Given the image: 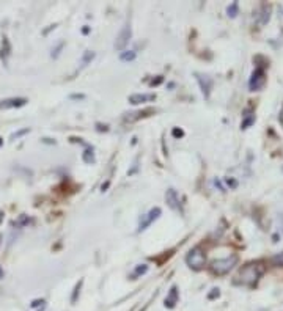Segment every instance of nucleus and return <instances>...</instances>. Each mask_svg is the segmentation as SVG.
<instances>
[{"label": "nucleus", "mask_w": 283, "mask_h": 311, "mask_svg": "<svg viewBox=\"0 0 283 311\" xmlns=\"http://www.w3.org/2000/svg\"><path fill=\"white\" fill-rule=\"evenodd\" d=\"M98 131H99V132H102V131L105 132V131H107V126L102 128V124H98Z\"/></svg>", "instance_id": "30"}, {"label": "nucleus", "mask_w": 283, "mask_h": 311, "mask_svg": "<svg viewBox=\"0 0 283 311\" xmlns=\"http://www.w3.org/2000/svg\"><path fill=\"white\" fill-rule=\"evenodd\" d=\"M82 159L85 163H93L95 162V154H93V150L92 148H86L85 153L82 154Z\"/></svg>", "instance_id": "14"}, {"label": "nucleus", "mask_w": 283, "mask_h": 311, "mask_svg": "<svg viewBox=\"0 0 283 311\" xmlns=\"http://www.w3.org/2000/svg\"><path fill=\"white\" fill-rule=\"evenodd\" d=\"M161 207H153V209H151L146 216H143L142 217V220H140V223H139V231H143V230H146V228L153 223L159 216H161Z\"/></svg>", "instance_id": "6"}, {"label": "nucleus", "mask_w": 283, "mask_h": 311, "mask_svg": "<svg viewBox=\"0 0 283 311\" xmlns=\"http://www.w3.org/2000/svg\"><path fill=\"white\" fill-rule=\"evenodd\" d=\"M161 82H162V77H159L158 80H153V82H151V85H159Z\"/></svg>", "instance_id": "29"}, {"label": "nucleus", "mask_w": 283, "mask_h": 311, "mask_svg": "<svg viewBox=\"0 0 283 311\" xmlns=\"http://www.w3.org/2000/svg\"><path fill=\"white\" fill-rule=\"evenodd\" d=\"M255 121V115H244V121H243V129H247L250 124Z\"/></svg>", "instance_id": "20"}, {"label": "nucleus", "mask_w": 283, "mask_h": 311, "mask_svg": "<svg viewBox=\"0 0 283 311\" xmlns=\"http://www.w3.org/2000/svg\"><path fill=\"white\" fill-rule=\"evenodd\" d=\"M148 272V266L146 264H140V266H137L136 267V271H134V274H133V277H140V275H143V274H146Z\"/></svg>", "instance_id": "16"}, {"label": "nucleus", "mask_w": 283, "mask_h": 311, "mask_svg": "<svg viewBox=\"0 0 283 311\" xmlns=\"http://www.w3.org/2000/svg\"><path fill=\"white\" fill-rule=\"evenodd\" d=\"M27 104V99L24 98H11V99H5L0 101V109H16V107H23Z\"/></svg>", "instance_id": "9"}, {"label": "nucleus", "mask_w": 283, "mask_h": 311, "mask_svg": "<svg viewBox=\"0 0 283 311\" xmlns=\"http://www.w3.org/2000/svg\"><path fill=\"white\" fill-rule=\"evenodd\" d=\"M165 200H167V204L171 207L173 211H181V203H180V198H178L177 190L168 189L167 194H165Z\"/></svg>", "instance_id": "8"}, {"label": "nucleus", "mask_w": 283, "mask_h": 311, "mask_svg": "<svg viewBox=\"0 0 283 311\" xmlns=\"http://www.w3.org/2000/svg\"><path fill=\"white\" fill-rule=\"evenodd\" d=\"M29 131H30L29 128H27V129H23V131H19V132L13 134V135H11V138H19L20 135H26V134H29Z\"/></svg>", "instance_id": "22"}, {"label": "nucleus", "mask_w": 283, "mask_h": 311, "mask_svg": "<svg viewBox=\"0 0 283 311\" xmlns=\"http://www.w3.org/2000/svg\"><path fill=\"white\" fill-rule=\"evenodd\" d=\"M265 84H266V74H265V69L261 68V66H258V68L253 71L252 77H250L249 87H250L252 91H258V90L263 88Z\"/></svg>", "instance_id": "4"}, {"label": "nucleus", "mask_w": 283, "mask_h": 311, "mask_svg": "<svg viewBox=\"0 0 283 311\" xmlns=\"http://www.w3.org/2000/svg\"><path fill=\"white\" fill-rule=\"evenodd\" d=\"M107 187H108V181H107L105 184H102V187H101V189H102V192H104V190H105Z\"/></svg>", "instance_id": "32"}, {"label": "nucleus", "mask_w": 283, "mask_h": 311, "mask_svg": "<svg viewBox=\"0 0 283 311\" xmlns=\"http://www.w3.org/2000/svg\"><path fill=\"white\" fill-rule=\"evenodd\" d=\"M2 220H4V212L0 211V222H2Z\"/></svg>", "instance_id": "34"}, {"label": "nucleus", "mask_w": 283, "mask_h": 311, "mask_svg": "<svg viewBox=\"0 0 283 311\" xmlns=\"http://www.w3.org/2000/svg\"><path fill=\"white\" fill-rule=\"evenodd\" d=\"M80 286H82V281H79L77 284H76V289H74V294H73V302H76V299H77V293H79V289H80Z\"/></svg>", "instance_id": "23"}, {"label": "nucleus", "mask_w": 283, "mask_h": 311, "mask_svg": "<svg viewBox=\"0 0 283 311\" xmlns=\"http://www.w3.org/2000/svg\"><path fill=\"white\" fill-rule=\"evenodd\" d=\"M171 134H173V137H183V135H184V132H183L181 129H173Z\"/></svg>", "instance_id": "25"}, {"label": "nucleus", "mask_w": 283, "mask_h": 311, "mask_svg": "<svg viewBox=\"0 0 283 311\" xmlns=\"http://www.w3.org/2000/svg\"><path fill=\"white\" fill-rule=\"evenodd\" d=\"M155 94H130L129 96V102L137 106V104H143V102H149V101H155Z\"/></svg>", "instance_id": "10"}, {"label": "nucleus", "mask_w": 283, "mask_h": 311, "mask_svg": "<svg viewBox=\"0 0 283 311\" xmlns=\"http://www.w3.org/2000/svg\"><path fill=\"white\" fill-rule=\"evenodd\" d=\"M212 291H214V293H211V294H209V299H214L215 296L219 297V289H212Z\"/></svg>", "instance_id": "28"}, {"label": "nucleus", "mask_w": 283, "mask_h": 311, "mask_svg": "<svg viewBox=\"0 0 283 311\" xmlns=\"http://www.w3.org/2000/svg\"><path fill=\"white\" fill-rule=\"evenodd\" d=\"M2 58H5L7 60V57L10 55V43H8V39L7 38H4V43H2Z\"/></svg>", "instance_id": "17"}, {"label": "nucleus", "mask_w": 283, "mask_h": 311, "mask_svg": "<svg viewBox=\"0 0 283 311\" xmlns=\"http://www.w3.org/2000/svg\"><path fill=\"white\" fill-rule=\"evenodd\" d=\"M186 262L190 269L193 271H202L206 264V256H205V252L202 250L200 247H195L189 252V255L186 256Z\"/></svg>", "instance_id": "2"}, {"label": "nucleus", "mask_w": 283, "mask_h": 311, "mask_svg": "<svg viewBox=\"0 0 283 311\" xmlns=\"http://www.w3.org/2000/svg\"><path fill=\"white\" fill-rule=\"evenodd\" d=\"M256 19H258V24H261V26L268 24V20H269V7H266V5L261 7L259 14L256 16Z\"/></svg>", "instance_id": "12"}, {"label": "nucleus", "mask_w": 283, "mask_h": 311, "mask_svg": "<svg viewBox=\"0 0 283 311\" xmlns=\"http://www.w3.org/2000/svg\"><path fill=\"white\" fill-rule=\"evenodd\" d=\"M61 47H63V43H60V44H58V46H57V49H55V52H52V57H54V58H57V57H58V51H60V49H61Z\"/></svg>", "instance_id": "27"}, {"label": "nucleus", "mask_w": 283, "mask_h": 311, "mask_svg": "<svg viewBox=\"0 0 283 311\" xmlns=\"http://www.w3.org/2000/svg\"><path fill=\"white\" fill-rule=\"evenodd\" d=\"M4 275H5V274H4V269H2V267H0V280H2V278H4Z\"/></svg>", "instance_id": "33"}, {"label": "nucleus", "mask_w": 283, "mask_h": 311, "mask_svg": "<svg viewBox=\"0 0 283 311\" xmlns=\"http://www.w3.org/2000/svg\"><path fill=\"white\" fill-rule=\"evenodd\" d=\"M2 145H4V140H2V138H0V147H2Z\"/></svg>", "instance_id": "35"}, {"label": "nucleus", "mask_w": 283, "mask_h": 311, "mask_svg": "<svg viewBox=\"0 0 283 311\" xmlns=\"http://www.w3.org/2000/svg\"><path fill=\"white\" fill-rule=\"evenodd\" d=\"M130 35H133V30H130V26H129V24H126V26L123 27V30L120 32V35L117 36V41H115V49L123 51V49L127 46V43H129Z\"/></svg>", "instance_id": "5"}, {"label": "nucleus", "mask_w": 283, "mask_h": 311, "mask_svg": "<svg viewBox=\"0 0 283 311\" xmlns=\"http://www.w3.org/2000/svg\"><path fill=\"white\" fill-rule=\"evenodd\" d=\"M46 302L45 300H33L32 302V308H38V306H42V305H45Z\"/></svg>", "instance_id": "24"}, {"label": "nucleus", "mask_w": 283, "mask_h": 311, "mask_svg": "<svg viewBox=\"0 0 283 311\" xmlns=\"http://www.w3.org/2000/svg\"><path fill=\"white\" fill-rule=\"evenodd\" d=\"M93 58H95V52H92V51H86V52L83 54V57H82V66H86V65H89Z\"/></svg>", "instance_id": "15"}, {"label": "nucleus", "mask_w": 283, "mask_h": 311, "mask_svg": "<svg viewBox=\"0 0 283 311\" xmlns=\"http://www.w3.org/2000/svg\"><path fill=\"white\" fill-rule=\"evenodd\" d=\"M265 272V267L261 266L259 262H252L247 264L246 267L241 269V272L237 275V283L246 284V286H252L258 281V278L261 277V274Z\"/></svg>", "instance_id": "1"}, {"label": "nucleus", "mask_w": 283, "mask_h": 311, "mask_svg": "<svg viewBox=\"0 0 283 311\" xmlns=\"http://www.w3.org/2000/svg\"><path fill=\"white\" fill-rule=\"evenodd\" d=\"M195 77H197V80H199L203 96L208 99L209 94H211V88H212V79L208 77V76H203V74H195Z\"/></svg>", "instance_id": "7"}, {"label": "nucleus", "mask_w": 283, "mask_h": 311, "mask_svg": "<svg viewBox=\"0 0 283 311\" xmlns=\"http://www.w3.org/2000/svg\"><path fill=\"white\" fill-rule=\"evenodd\" d=\"M272 264L274 266H277V267H283V253H278V255H275L272 259Z\"/></svg>", "instance_id": "21"}, {"label": "nucleus", "mask_w": 283, "mask_h": 311, "mask_svg": "<svg viewBox=\"0 0 283 311\" xmlns=\"http://www.w3.org/2000/svg\"><path fill=\"white\" fill-rule=\"evenodd\" d=\"M227 184L230 185L231 189H236V187H237V182H236L234 179H227Z\"/></svg>", "instance_id": "26"}, {"label": "nucleus", "mask_w": 283, "mask_h": 311, "mask_svg": "<svg viewBox=\"0 0 283 311\" xmlns=\"http://www.w3.org/2000/svg\"><path fill=\"white\" fill-rule=\"evenodd\" d=\"M71 98H73V99H82L83 96H82V94H73Z\"/></svg>", "instance_id": "31"}, {"label": "nucleus", "mask_w": 283, "mask_h": 311, "mask_svg": "<svg viewBox=\"0 0 283 311\" xmlns=\"http://www.w3.org/2000/svg\"><path fill=\"white\" fill-rule=\"evenodd\" d=\"M30 223V219H29V216H26V214H23V216H19V219L14 222V226L16 228H24V226H27Z\"/></svg>", "instance_id": "13"}, {"label": "nucleus", "mask_w": 283, "mask_h": 311, "mask_svg": "<svg viewBox=\"0 0 283 311\" xmlns=\"http://www.w3.org/2000/svg\"><path fill=\"white\" fill-rule=\"evenodd\" d=\"M237 264V256L236 255H231V256H227L224 259H217L211 264V271L217 275H225L228 274L231 269Z\"/></svg>", "instance_id": "3"}, {"label": "nucleus", "mask_w": 283, "mask_h": 311, "mask_svg": "<svg viewBox=\"0 0 283 311\" xmlns=\"http://www.w3.org/2000/svg\"><path fill=\"white\" fill-rule=\"evenodd\" d=\"M134 58H136V52H133V51H126V52L121 54L123 61H133Z\"/></svg>", "instance_id": "19"}, {"label": "nucleus", "mask_w": 283, "mask_h": 311, "mask_svg": "<svg viewBox=\"0 0 283 311\" xmlns=\"http://www.w3.org/2000/svg\"><path fill=\"white\" fill-rule=\"evenodd\" d=\"M177 302H178V289H177V286H173V288L170 289V293H168L167 299H165V306L173 308Z\"/></svg>", "instance_id": "11"}, {"label": "nucleus", "mask_w": 283, "mask_h": 311, "mask_svg": "<svg viewBox=\"0 0 283 311\" xmlns=\"http://www.w3.org/2000/svg\"><path fill=\"white\" fill-rule=\"evenodd\" d=\"M237 11H239V5H237V2H233V4L228 7V10H227V13H228L230 17H236V16H237Z\"/></svg>", "instance_id": "18"}]
</instances>
